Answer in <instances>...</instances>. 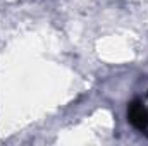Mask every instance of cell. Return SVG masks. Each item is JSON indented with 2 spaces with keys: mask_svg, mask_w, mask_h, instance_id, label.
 Returning <instances> with one entry per match:
<instances>
[{
  "mask_svg": "<svg viewBox=\"0 0 148 146\" xmlns=\"http://www.w3.org/2000/svg\"><path fill=\"white\" fill-rule=\"evenodd\" d=\"M127 120L138 131L148 129V108L140 100H133L127 107Z\"/></svg>",
  "mask_w": 148,
  "mask_h": 146,
  "instance_id": "1",
  "label": "cell"
}]
</instances>
